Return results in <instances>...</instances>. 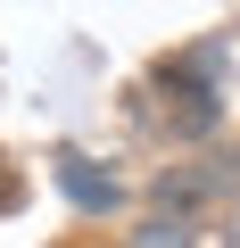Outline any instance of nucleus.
Instances as JSON below:
<instances>
[{"mask_svg": "<svg viewBox=\"0 0 240 248\" xmlns=\"http://www.w3.org/2000/svg\"><path fill=\"white\" fill-rule=\"evenodd\" d=\"M158 83L174 91V99H166V124H174V133H191V141H199V133H215V116H224V108H215V91H207L191 66H166Z\"/></svg>", "mask_w": 240, "mask_h": 248, "instance_id": "nucleus-1", "label": "nucleus"}, {"mask_svg": "<svg viewBox=\"0 0 240 248\" xmlns=\"http://www.w3.org/2000/svg\"><path fill=\"white\" fill-rule=\"evenodd\" d=\"M215 190H224V174L191 166V174H166V182H158V207H166V215H191V207H207Z\"/></svg>", "mask_w": 240, "mask_h": 248, "instance_id": "nucleus-2", "label": "nucleus"}, {"mask_svg": "<svg viewBox=\"0 0 240 248\" xmlns=\"http://www.w3.org/2000/svg\"><path fill=\"white\" fill-rule=\"evenodd\" d=\"M133 248H191V215H166V207H158V215L133 232Z\"/></svg>", "mask_w": 240, "mask_h": 248, "instance_id": "nucleus-3", "label": "nucleus"}, {"mask_svg": "<svg viewBox=\"0 0 240 248\" xmlns=\"http://www.w3.org/2000/svg\"><path fill=\"white\" fill-rule=\"evenodd\" d=\"M66 190H75L83 207H116V182H99V174H83L75 157H66Z\"/></svg>", "mask_w": 240, "mask_h": 248, "instance_id": "nucleus-4", "label": "nucleus"}, {"mask_svg": "<svg viewBox=\"0 0 240 248\" xmlns=\"http://www.w3.org/2000/svg\"><path fill=\"white\" fill-rule=\"evenodd\" d=\"M17 199H25V182H17V166H9V157H0V215H9Z\"/></svg>", "mask_w": 240, "mask_h": 248, "instance_id": "nucleus-5", "label": "nucleus"}]
</instances>
